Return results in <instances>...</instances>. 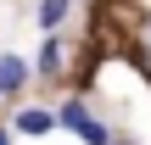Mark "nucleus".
Returning a JSON list of instances; mask_svg holds the SVG:
<instances>
[{
  "label": "nucleus",
  "instance_id": "f257e3e1",
  "mask_svg": "<svg viewBox=\"0 0 151 145\" xmlns=\"http://www.w3.org/2000/svg\"><path fill=\"white\" fill-rule=\"evenodd\" d=\"M56 123H62L67 134H78L84 145H112V129H106L84 101H62V106H56Z\"/></svg>",
  "mask_w": 151,
  "mask_h": 145
},
{
  "label": "nucleus",
  "instance_id": "7ed1b4c3",
  "mask_svg": "<svg viewBox=\"0 0 151 145\" xmlns=\"http://www.w3.org/2000/svg\"><path fill=\"white\" fill-rule=\"evenodd\" d=\"M22 84H28V61L11 56V50H0V101H17Z\"/></svg>",
  "mask_w": 151,
  "mask_h": 145
},
{
  "label": "nucleus",
  "instance_id": "423d86ee",
  "mask_svg": "<svg viewBox=\"0 0 151 145\" xmlns=\"http://www.w3.org/2000/svg\"><path fill=\"white\" fill-rule=\"evenodd\" d=\"M0 145H11V129H0Z\"/></svg>",
  "mask_w": 151,
  "mask_h": 145
},
{
  "label": "nucleus",
  "instance_id": "39448f33",
  "mask_svg": "<svg viewBox=\"0 0 151 145\" xmlns=\"http://www.w3.org/2000/svg\"><path fill=\"white\" fill-rule=\"evenodd\" d=\"M34 73H45V78H56V73H62V39H56V34L39 45V61H34Z\"/></svg>",
  "mask_w": 151,
  "mask_h": 145
},
{
  "label": "nucleus",
  "instance_id": "20e7f679",
  "mask_svg": "<svg viewBox=\"0 0 151 145\" xmlns=\"http://www.w3.org/2000/svg\"><path fill=\"white\" fill-rule=\"evenodd\" d=\"M67 17H73V0H39V28L45 34H56Z\"/></svg>",
  "mask_w": 151,
  "mask_h": 145
},
{
  "label": "nucleus",
  "instance_id": "f03ea898",
  "mask_svg": "<svg viewBox=\"0 0 151 145\" xmlns=\"http://www.w3.org/2000/svg\"><path fill=\"white\" fill-rule=\"evenodd\" d=\"M50 129H56V112H45V106H17V117H11V134H28V140H39Z\"/></svg>",
  "mask_w": 151,
  "mask_h": 145
},
{
  "label": "nucleus",
  "instance_id": "0eeeda50",
  "mask_svg": "<svg viewBox=\"0 0 151 145\" xmlns=\"http://www.w3.org/2000/svg\"><path fill=\"white\" fill-rule=\"evenodd\" d=\"M112 145H134V140H112Z\"/></svg>",
  "mask_w": 151,
  "mask_h": 145
}]
</instances>
